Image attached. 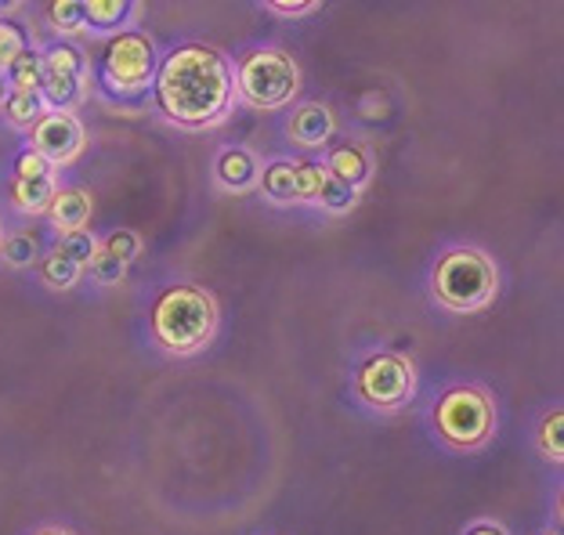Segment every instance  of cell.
<instances>
[{"label":"cell","instance_id":"6da1fadb","mask_svg":"<svg viewBox=\"0 0 564 535\" xmlns=\"http://www.w3.org/2000/svg\"><path fill=\"white\" fill-rule=\"evenodd\" d=\"M156 106L177 127H214L236 98V73L221 51L182 44L163 58L156 76Z\"/></svg>","mask_w":564,"mask_h":535},{"label":"cell","instance_id":"7a4b0ae2","mask_svg":"<svg viewBox=\"0 0 564 535\" xmlns=\"http://www.w3.org/2000/svg\"><path fill=\"white\" fill-rule=\"evenodd\" d=\"M499 268L478 247H453L434 261L431 297L453 315H478L496 301Z\"/></svg>","mask_w":564,"mask_h":535},{"label":"cell","instance_id":"3957f363","mask_svg":"<svg viewBox=\"0 0 564 535\" xmlns=\"http://www.w3.org/2000/svg\"><path fill=\"white\" fill-rule=\"evenodd\" d=\"M499 424L492 394L478 384L445 387L431 405V430L448 452L470 456L492 441Z\"/></svg>","mask_w":564,"mask_h":535},{"label":"cell","instance_id":"277c9868","mask_svg":"<svg viewBox=\"0 0 564 535\" xmlns=\"http://www.w3.org/2000/svg\"><path fill=\"white\" fill-rule=\"evenodd\" d=\"M152 334L171 354H196L217 334V304L207 290L177 283L152 304Z\"/></svg>","mask_w":564,"mask_h":535},{"label":"cell","instance_id":"5b68a950","mask_svg":"<svg viewBox=\"0 0 564 535\" xmlns=\"http://www.w3.org/2000/svg\"><path fill=\"white\" fill-rule=\"evenodd\" d=\"M301 91V69L286 51L279 47H261L250 51L242 58V66L236 73V95L247 101L250 109L275 112L286 109Z\"/></svg>","mask_w":564,"mask_h":535},{"label":"cell","instance_id":"8992f818","mask_svg":"<svg viewBox=\"0 0 564 535\" xmlns=\"http://www.w3.org/2000/svg\"><path fill=\"white\" fill-rule=\"evenodd\" d=\"M160 51L152 44V36L138 30H123L109 41L106 58H101V84L112 98L131 101L145 95L149 87H156L160 76Z\"/></svg>","mask_w":564,"mask_h":535},{"label":"cell","instance_id":"52a82bcc","mask_svg":"<svg viewBox=\"0 0 564 535\" xmlns=\"http://www.w3.org/2000/svg\"><path fill=\"white\" fill-rule=\"evenodd\" d=\"M416 394V369L399 351H373L355 369V398L373 413H399Z\"/></svg>","mask_w":564,"mask_h":535},{"label":"cell","instance_id":"ba28073f","mask_svg":"<svg viewBox=\"0 0 564 535\" xmlns=\"http://www.w3.org/2000/svg\"><path fill=\"white\" fill-rule=\"evenodd\" d=\"M47 73H44V101L51 112H66L84 98V55L73 51L69 44L51 47L47 55Z\"/></svg>","mask_w":564,"mask_h":535},{"label":"cell","instance_id":"9c48e42d","mask_svg":"<svg viewBox=\"0 0 564 535\" xmlns=\"http://www.w3.org/2000/svg\"><path fill=\"white\" fill-rule=\"evenodd\" d=\"M33 142V152H41V156L55 167V163H73L76 156L84 152V123L73 117V112H47V117L33 127L30 134Z\"/></svg>","mask_w":564,"mask_h":535},{"label":"cell","instance_id":"30bf717a","mask_svg":"<svg viewBox=\"0 0 564 535\" xmlns=\"http://www.w3.org/2000/svg\"><path fill=\"white\" fill-rule=\"evenodd\" d=\"M55 171L41 152H22L15 167V185H11V199L22 214H47L51 199H55Z\"/></svg>","mask_w":564,"mask_h":535},{"label":"cell","instance_id":"8fae6325","mask_svg":"<svg viewBox=\"0 0 564 535\" xmlns=\"http://www.w3.org/2000/svg\"><path fill=\"white\" fill-rule=\"evenodd\" d=\"M337 134V117L326 101H304V106L286 120V138L304 152H315L329 145V138Z\"/></svg>","mask_w":564,"mask_h":535},{"label":"cell","instance_id":"7c38bea8","mask_svg":"<svg viewBox=\"0 0 564 535\" xmlns=\"http://www.w3.org/2000/svg\"><path fill=\"white\" fill-rule=\"evenodd\" d=\"M323 167L337 177V182H344L348 188H355V193H362V188L369 185V177H373V160H369V152L358 145V142H340L333 145L326 152Z\"/></svg>","mask_w":564,"mask_h":535},{"label":"cell","instance_id":"4fadbf2b","mask_svg":"<svg viewBox=\"0 0 564 535\" xmlns=\"http://www.w3.org/2000/svg\"><path fill=\"white\" fill-rule=\"evenodd\" d=\"M217 182L228 193H247L261 182V163L253 156L250 149H225L221 156H217Z\"/></svg>","mask_w":564,"mask_h":535},{"label":"cell","instance_id":"5bb4252c","mask_svg":"<svg viewBox=\"0 0 564 535\" xmlns=\"http://www.w3.org/2000/svg\"><path fill=\"white\" fill-rule=\"evenodd\" d=\"M47 218L58 232H76V228H84L87 218H91V196H87L84 188H73V185L58 188L55 199H51V207H47Z\"/></svg>","mask_w":564,"mask_h":535},{"label":"cell","instance_id":"9a60e30c","mask_svg":"<svg viewBox=\"0 0 564 535\" xmlns=\"http://www.w3.org/2000/svg\"><path fill=\"white\" fill-rule=\"evenodd\" d=\"M258 188L264 193L268 203H279V207L301 203V193H297V163H293V160H272V163H264Z\"/></svg>","mask_w":564,"mask_h":535},{"label":"cell","instance_id":"2e32d148","mask_svg":"<svg viewBox=\"0 0 564 535\" xmlns=\"http://www.w3.org/2000/svg\"><path fill=\"white\" fill-rule=\"evenodd\" d=\"M134 11L138 4H131V0H84V19L98 33L123 30L134 19Z\"/></svg>","mask_w":564,"mask_h":535},{"label":"cell","instance_id":"e0dca14e","mask_svg":"<svg viewBox=\"0 0 564 535\" xmlns=\"http://www.w3.org/2000/svg\"><path fill=\"white\" fill-rule=\"evenodd\" d=\"M535 452L550 463H564V410H550L535 424Z\"/></svg>","mask_w":564,"mask_h":535},{"label":"cell","instance_id":"ac0fdd59","mask_svg":"<svg viewBox=\"0 0 564 535\" xmlns=\"http://www.w3.org/2000/svg\"><path fill=\"white\" fill-rule=\"evenodd\" d=\"M47 117V101L41 91H11L8 98V120L15 127H36Z\"/></svg>","mask_w":564,"mask_h":535},{"label":"cell","instance_id":"d6986e66","mask_svg":"<svg viewBox=\"0 0 564 535\" xmlns=\"http://www.w3.org/2000/svg\"><path fill=\"white\" fill-rule=\"evenodd\" d=\"M8 73H11V84H15V91H44L47 62H44L41 51H25V55Z\"/></svg>","mask_w":564,"mask_h":535},{"label":"cell","instance_id":"ffe728a7","mask_svg":"<svg viewBox=\"0 0 564 535\" xmlns=\"http://www.w3.org/2000/svg\"><path fill=\"white\" fill-rule=\"evenodd\" d=\"M80 272H84V268L76 264L73 258H66L58 247L44 258V283L55 286V290H69L76 279H80Z\"/></svg>","mask_w":564,"mask_h":535},{"label":"cell","instance_id":"44dd1931","mask_svg":"<svg viewBox=\"0 0 564 535\" xmlns=\"http://www.w3.org/2000/svg\"><path fill=\"white\" fill-rule=\"evenodd\" d=\"M355 203H358V193L355 188H348L344 182H337L329 171H326V182H323V193H318V207L329 210V214H348L355 210Z\"/></svg>","mask_w":564,"mask_h":535},{"label":"cell","instance_id":"7402d4cb","mask_svg":"<svg viewBox=\"0 0 564 535\" xmlns=\"http://www.w3.org/2000/svg\"><path fill=\"white\" fill-rule=\"evenodd\" d=\"M58 250L66 253V258H73L80 268H87L95 261V253H98V243H95V236L87 232V228H76V232H62L58 239Z\"/></svg>","mask_w":564,"mask_h":535},{"label":"cell","instance_id":"603a6c76","mask_svg":"<svg viewBox=\"0 0 564 535\" xmlns=\"http://www.w3.org/2000/svg\"><path fill=\"white\" fill-rule=\"evenodd\" d=\"M47 19L55 30L62 33H76L80 25H87L84 19V0H55V4L47 8Z\"/></svg>","mask_w":564,"mask_h":535},{"label":"cell","instance_id":"cb8c5ba5","mask_svg":"<svg viewBox=\"0 0 564 535\" xmlns=\"http://www.w3.org/2000/svg\"><path fill=\"white\" fill-rule=\"evenodd\" d=\"M323 182H326V167L323 163H297V193L301 203H318V193H323Z\"/></svg>","mask_w":564,"mask_h":535},{"label":"cell","instance_id":"d4e9b609","mask_svg":"<svg viewBox=\"0 0 564 535\" xmlns=\"http://www.w3.org/2000/svg\"><path fill=\"white\" fill-rule=\"evenodd\" d=\"M25 36L19 25H11V22H0V69H11L15 62L25 55Z\"/></svg>","mask_w":564,"mask_h":535},{"label":"cell","instance_id":"484cf974","mask_svg":"<svg viewBox=\"0 0 564 535\" xmlns=\"http://www.w3.org/2000/svg\"><path fill=\"white\" fill-rule=\"evenodd\" d=\"M91 268V275L98 279V283H106V286H117V283H123V275H127V264L120 261V258H112V253L101 247L98 253H95V261L87 264Z\"/></svg>","mask_w":564,"mask_h":535},{"label":"cell","instance_id":"4316f807","mask_svg":"<svg viewBox=\"0 0 564 535\" xmlns=\"http://www.w3.org/2000/svg\"><path fill=\"white\" fill-rule=\"evenodd\" d=\"M106 250L112 253V258H120L123 264H131L138 253H141V239L134 232H127V228H120V232H112L106 239Z\"/></svg>","mask_w":564,"mask_h":535},{"label":"cell","instance_id":"83f0119b","mask_svg":"<svg viewBox=\"0 0 564 535\" xmlns=\"http://www.w3.org/2000/svg\"><path fill=\"white\" fill-rule=\"evenodd\" d=\"M323 8L318 0H268L264 11H272V15H282V19H307L315 15V11Z\"/></svg>","mask_w":564,"mask_h":535},{"label":"cell","instance_id":"f1b7e54d","mask_svg":"<svg viewBox=\"0 0 564 535\" xmlns=\"http://www.w3.org/2000/svg\"><path fill=\"white\" fill-rule=\"evenodd\" d=\"M33 253H36V243L30 236H15V239H8V243H4V258L11 264H30Z\"/></svg>","mask_w":564,"mask_h":535},{"label":"cell","instance_id":"f546056e","mask_svg":"<svg viewBox=\"0 0 564 535\" xmlns=\"http://www.w3.org/2000/svg\"><path fill=\"white\" fill-rule=\"evenodd\" d=\"M464 535H510L499 521H474V525L464 528Z\"/></svg>","mask_w":564,"mask_h":535},{"label":"cell","instance_id":"4dcf8cb0","mask_svg":"<svg viewBox=\"0 0 564 535\" xmlns=\"http://www.w3.org/2000/svg\"><path fill=\"white\" fill-rule=\"evenodd\" d=\"M554 514H557V521L564 525V485L557 489V495H554Z\"/></svg>","mask_w":564,"mask_h":535},{"label":"cell","instance_id":"1f68e13d","mask_svg":"<svg viewBox=\"0 0 564 535\" xmlns=\"http://www.w3.org/2000/svg\"><path fill=\"white\" fill-rule=\"evenodd\" d=\"M8 80H4V76H0V106H8Z\"/></svg>","mask_w":564,"mask_h":535},{"label":"cell","instance_id":"d6a6232c","mask_svg":"<svg viewBox=\"0 0 564 535\" xmlns=\"http://www.w3.org/2000/svg\"><path fill=\"white\" fill-rule=\"evenodd\" d=\"M36 535H69V532H62V528H44V532H36Z\"/></svg>","mask_w":564,"mask_h":535},{"label":"cell","instance_id":"836d02e7","mask_svg":"<svg viewBox=\"0 0 564 535\" xmlns=\"http://www.w3.org/2000/svg\"><path fill=\"white\" fill-rule=\"evenodd\" d=\"M543 535H561V532H543Z\"/></svg>","mask_w":564,"mask_h":535}]
</instances>
